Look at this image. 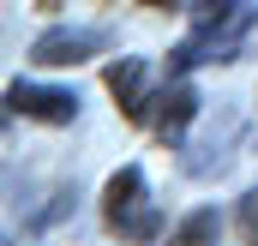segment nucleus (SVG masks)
Listing matches in <instances>:
<instances>
[{
  "mask_svg": "<svg viewBox=\"0 0 258 246\" xmlns=\"http://www.w3.org/2000/svg\"><path fill=\"white\" fill-rule=\"evenodd\" d=\"M144 84H150V66L138 60V54H120V60L108 66V90H114V102H120V114H126V120H144V114H150V102H156Z\"/></svg>",
  "mask_w": 258,
  "mask_h": 246,
  "instance_id": "4",
  "label": "nucleus"
},
{
  "mask_svg": "<svg viewBox=\"0 0 258 246\" xmlns=\"http://www.w3.org/2000/svg\"><path fill=\"white\" fill-rule=\"evenodd\" d=\"M240 6H246V0H198V6H192V18H198V30H204V24H222V18H234Z\"/></svg>",
  "mask_w": 258,
  "mask_h": 246,
  "instance_id": "7",
  "label": "nucleus"
},
{
  "mask_svg": "<svg viewBox=\"0 0 258 246\" xmlns=\"http://www.w3.org/2000/svg\"><path fill=\"white\" fill-rule=\"evenodd\" d=\"M168 246H216V210L204 204V210H192L174 234H168Z\"/></svg>",
  "mask_w": 258,
  "mask_h": 246,
  "instance_id": "6",
  "label": "nucleus"
},
{
  "mask_svg": "<svg viewBox=\"0 0 258 246\" xmlns=\"http://www.w3.org/2000/svg\"><path fill=\"white\" fill-rule=\"evenodd\" d=\"M102 216H108V228L132 246H150L162 234V216H156V204H150V186H144V168L126 162V168H114L108 186H102Z\"/></svg>",
  "mask_w": 258,
  "mask_h": 246,
  "instance_id": "1",
  "label": "nucleus"
},
{
  "mask_svg": "<svg viewBox=\"0 0 258 246\" xmlns=\"http://www.w3.org/2000/svg\"><path fill=\"white\" fill-rule=\"evenodd\" d=\"M144 6H162V12H168V6H180V0H144Z\"/></svg>",
  "mask_w": 258,
  "mask_h": 246,
  "instance_id": "9",
  "label": "nucleus"
},
{
  "mask_svg": "<svg viewBox=\"0 0 258 246\" xmlns=\"http://www.w3.org/2000/svg\"><path fill=\"white\" fill-rule=\"evenodd\" d=\"M240 228H246V240L258 246V192H246V210H240Z\"/></svg>",
  "mask_w": 258,
  "mask_h": 246,
  "instance_id": "8",
  "label": "nucleus"
},
{
  "mask_svg": "<svg viewBox=\"0 0 258 246\" xmlns=\"http://www.w3.org/2000/svg\"><path fill=\"white\" fill-rule=\"evenodd\" d=\"M102 48H108V30H42L30 42V60L36 66H78L90 54H102Z\"/></svg>",
  "mask_w": 258,
  "mask_h": 246,
  "instance_id": "2",
  "label": "nucleus"
},
{
  "mask_svg": "<svg viewBox=\"0 0 258 246\" xmlns=\"http://www.w3.org/2000/svg\"><path fill=\"white\" fill-rule=\"evenodd\" d=\"M6 102H12V114H24V120H48V126H66L78 114V96L72 90H54V84H12L6 90Z\"/></svg>",
  "mask_w": 258,
  "mask_h": 246,
  "instance_id": "3",
  "label": "nucleus"
},
{
  "mask_svg": "<svg viewBox=\"0 0 258 246\" xmlns=\"http://www.w3.org/2000/svg\"><path fill=\"white\" fill-rule=\"evenodd\" d=\"M198 108H204V102H198V90L186 84V78H174V84H168V90L156 96V114H150V126H156V138L180 144V138H186V120H192Z\"/></svg>",
  "mask_w": 258,
  "mask_h": 246,
  "instance_id": "5",
  "label": "nucleus"
}]
</instances>
